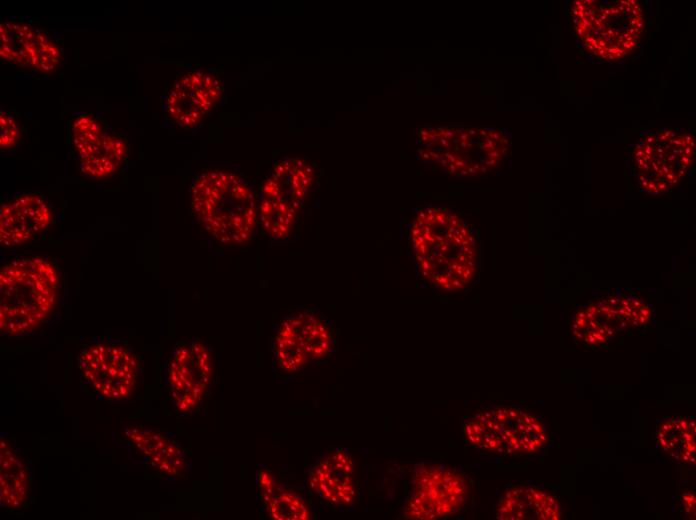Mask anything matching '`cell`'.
<instances>
[{"mask_svg": "<svg viewBox=\"0 0 696 520\" xmlns=\"http://www.w3.org/2000/svg\"><path fill=\"white\" fill-rule=\"evenodd\" d=\"M410 242L419 272L434 287L456 292L475 277V238L464 220L449 209L419 211L411 224Z\"/></svg>", "mask_w": 696, "mask_h": 520, "instance_id": "1", "label": "cell"}, {"mask_svg": "<svg viewBox=\"0 0 696 520\" xmlns=\"http://www.w3.org/2000/svg\"><path fill=\"white\" fill-rule=\"evenodd\" d=\"M191 205L202 227L220 243L244 244L256 228L255 195L233 172L217 169L199 175L191 188Z\"/></svg>", "mask_w": 696, "mask_h": 520, "instance_id": "2", "label": "cell"}, {"mask_svg": "<svg viewBox=\"0 0 696 520\" xmlns=\"http://www.w3.org/2000/svg\"><path fill=\"white\" fill-rule=\"evenodd\" d=\"M59 275L42 257L23 258L0 270V330L8 336L34 331L51 314Z\"/></svg>", "mask_w": 696, "mask_h": 520, "instance_id": "3", "label": "cell"}, {"mask_svg": "<svg viewBox=\"0 0 696 520\" xmlns=\"http://www.w3.org/2000/svg\"><path fill=\"white\" fill-rule=\"evenodd\" d=\"M462 431L473 447L504 456L538 453L548 441L543 421L533 412L516 405L485 408L469 417Z\"/></svg>", "mask_w": 696, "mask_h": 520, "instance_id": "4", "label": "cell"}, {"mask_svg": "<svg viewBox=\"0 0 696 520\" xmlns=\"http://www.w3.org/2000/svg\"><path fill=\"white\" fill-rule=\"evenodd\" d=\"M314 179L313 168L302 159H285L274 166L258 204V220L267 236L276 240L289 236Z\"/></svg>", "mask_w": 696, "mask_h": 520, "instance_id": "5", "label": "cell"}, {"mask_svg": "<svg viewBox=\"0 0 696 520\" xmlns=\"http://www.w3.org/2000/svg\"><path fill=\"white\" fill-rule=\"evenodd\" d=\"M469 484L455 469L442 464L415 466L403 515L411 520H438L458 513L466 504Z\"/></svg>", "mask_w": 696, "mask_h": 520, "instance_id": "6", "label": "cell"}, {"mask_svg": "<svg viewBox=\"0 0 696 520\" xmlns=\"http://www.w3.org/2000/svg\"><path fill=\"white\" fill-rule=\"evenodd\" d=\"M277 365L286 372H297L327 357L334 347V336L327 321L314 312L286 318L274 338Z\"/></svg>", "mask_w": 696, "mask_h": 520, "instance_id": "7", "label": "cell"}, {"mask_svg": "<svg viewBox=\"0 0 696 520\" xmlns=\"http://www.w3.org/2000/svg\"><path fill=\"white\" fill-rule=\"evenodd\" d=\"M84 379L102 397L123 400L129 397L138 378V362L123 345L96 342L79 355Z\"/></svg>", "mask_w": 696, "mask_h": 520, "instance_id": "8", "label": "cell"}, {"mask_svg": "<svg viewBox=\"0 0 696 520\" xmlns=\"http://www.w3.org/2000/svg\"><path fill=\"white\" fill-rule=\"evenodd\" d=\"M71 133L80 169L91 178L113 175L127 156L124 140L105 130L91 115L83 114L75 119Z\"/></svg>", "mask_w": 696, "mask_h": 520, "instance_id": "9", "label": "cell"}, {"mask_svg": "<svg viewBox=\"0 0 696 520\" xmlns=\"http://www.w3.org/2000/svg\"><path fill=\"white\" fill-rule=\"evenodd\" d=\"M211 377V355L204 344L191 342L177 347L168 368V389L176 408L193 410L206 394Z\"/></svg>", "mask_w": 696, "mask_h": 520, "instance_id": "10", "label": "cell"}, {"mask_svg": "<svg viewBox=\"0 0 696 520\" xmlns=\"http://www.w3.org/2000/svg\"><path fill=\"white\" fill-rule=\"evenodd\" d=\"M0 57L23 68L51 72L59 65L62 52L41 30L6 21L0 24Z\"/></svg>", "mask_w": 696, "mask_h": 520, "instance_id": "11", "label": "cell"}, {"mask_svg": "<svg viewBox=\"0 0 696 520\" xmlns=\"http://www.w3.org/2000/svg\"><path fill=\"white\" fill-rule=\"evenodd\" d=\"M221 95L222 85L214 75L190 72L171 88L166 99L167 113L178 126L193 128L216 106Z\"/></svg>", "mask_w": 696, "mask_h": 520, "instance_id": "12", "label": "cell"}, {"mask_svg": "<svg viewBox=\"0 0 696 520\" xmlns=\"http://www.w3.org/2000/svg\"><path fill=\"white\" fill-rule=\"evenodd\" d=\"M51 222V210L36 194H24L11 199L0 209V243L14 247L30 242Z\"/></svg>", "mask_w": 696, "mask_h": 520, "instance_id": "13", "label": "cell"}, {"mask_svg": "<svg viewBox=\"0 0 696 520\" xmlns=\"http://www.w3.org/2000/svg\"><path fill=\"white\" fill-rule=\"evenodd\" d=\"M309 486L322 500L336 505L348 506L356 496L355 468L350 454L337 449L311 470Z\"/></svg>", "mask_w": 696, "mask_h": 520, "instance_id": "14", "label": "cell"}, {"mask_svg": "<svg viewBox=\"0 0 696 520\" xmlns=\"http://www.w3.org/2000/svg\"><path fill=\"white\" fill-rule=\"evenodd\" d=\"M562 516L557 498L536 486H516L506 490L495 507L501 520H559Z\"/></svg>", "mask_w": 696, "mask_h": 520, "instance_id": "15", "label": "cell"}, {"mask_svg": "<svg viewBox=\"0 0 696 520\" xmlns=\"http://www.w3.org/2000/svg\"><path fill=\"white\" fill-rule=\"evenodd\" d=\"M125 435L157 470L169 476L181 475L187 468L183 451L170 439L151 429L131 426Z\"/></svg>", "mask_w": 696, "mask_h": 520, "instance_id": "16", "label": "cell"}, {"mask_svg": "<svg viewBox=\"0 0 696 520\" xmlns=\"http://www.w3.org/2000/svg\"><path fill=\"white\" fill-rule=\"evenodd\" d=\"M30 477L25 464L6 439L0 441V499L7 509H19L28 499Z\"/></svg>", "mask_w": 696, "mask_h": 520, "instance_id": "17", "label": "cell"}, {"mask_svg": "<svg viewBox=\"0 0 696 520\" xmlns=\"http://www.w3.org/2000/svg\"><path fill=\"white\" fill-rule=\"evenodd\" d=\"M258 486L270 518L276 520H309L311 512L302 497L278 485L267 470L258 474Z\"/></svg>", "mask_w": 696, "mask_h": 520, "instance_id": "18", "label": "cell"}, {"mask_svg": "<svg viewBox=\"0 0 696 520\" xmlns=\"http://www.w3.org/2000/svg\"><path fill=\"white\" fill-rule=\"evenodd\" d=\"M695 428V421L692 418L683 416L668 418L657 429V444L673 460L684 464H694Z\"/></svg>", "mask_w": 696, "mask_h": 520, "instance_id": "19", "label": "cell"}, {"mask_svg": "<svg viewBox=\"0 0 696 520\" xmlns=\"http://www.w3.org/2000/svg\"><path fill=\"white\" fill-rule=\"evenodd\" d=\"M20 138V127L10 111H0V147L2 150L14 147Z\"/></svg>", "mask_w": 696, "mask_h": 520, "instance_id": "20", "label": "cell"}, {"mask_svg": "<svg viewBox=\"0 0 696 520\" xmlns=\"http://www.w3.org/2000/svg\"><path fill=\"white\" fill-rule=\"evenodd\" d=\"M682 506L689 518L695 519V496L693 493H685L681 497Z\"/></svg>", "mask_w": 696, "mask_h": 520, "instance_id": "21", "label": "cell"}, {"mask_svg": "<svg viewBox=\"0 0 696 520\" xmlns=\"http://www.w3.org/2000/svg\"><path fill=\"white\" fill-rule=\"evenodd\" d=\"M607 59H608V60H612V61H613V60H616L615 57H614V55H612V54H607Z\"/></svg>", "mask_w": 696, "mask_h": 520, "instance_id": "22", "label": "cell"}, {"mask_svg": "<svg viewBox=\"0 0 696 520\" xmlns=\"http://www.w3.org/2000/svg\"><path fill=\"white\" fill-rule=\"evenodd\" d=\"M659 139H661L662 141H664V140H667L668 138H667L664 134H662L661 136H659Z\"/></svg>", "mask_w": 696, "mask_h": 520, "instance_id": "23", "label": "cell"}, {"mask_svg": "<svg viewBox=\"0 0 696 520\" xmlns=\"http://www.w3.org/2000/svg\"><path fill=\"white\" fill-rule=\"evenodd\" d=\"M657 151H658L659 153H663V149H662V148H658Z\"/></svg>", "mask_w": 696, "mask_h": 520, "instance_id": "24", "label": "cell"}]
</instances>
